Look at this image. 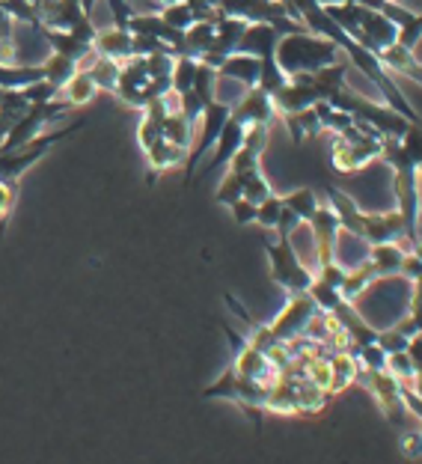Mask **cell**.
Segmentation results:
<instances>
[{"label": "cell", "instance_id": "cell-26", "mask_svg": "<svg viewBox=\"0 0 422 464\" xmlns=\"http://www.w3.org/2000/svg\"><path fill=\"white\" fill-rule=\"evenodd\" d=\"M229 212H232V220H235L238 227H247V224H256V203H250V199H235V203H229Z\"/></svg>", "mask_w": 422, "mask_h": 464}, {"label": "cell", "instance_id": "cell-4", "mask_svg": "<svg viewBox=\"0 0 422 464\" xmlns=\"http://www.w3.org/2000/svg\"><path fill=\"white\" fill-rule=\"evenodd\" d=\"M220 15L241 18L247 24H273L280 34H294V30H307L298 18H292L283 0H215Z\"/></svg>", "mask_w": 422, "mask_h": 464}, {"label": "cell", "instance_id": "cell-30", "mask_svg": "<svg viewBox=\"0 0 422 464\" xmlns=\"http://www.w3.org/2000/svg\"><path fill=\"white\" fill-rule=\"evenodd\" d=\"M414 304H419V307H422V277L414 283Z\"/></svg>", "mask_w": 422, "mask_h": 464}, {"label": "cell", "instance_id": "cell-12", "mask_svg": "<svg viewBox=\"0 0 422 464\" xmlns=\"http://www.w3.org/2000/svg\"><path fill=\"white\" fill-rule=\"evenodd\" d=\"M146 152V161H149V173L152 179L149 182H155L158 173H167V170H176V167H185V158H187V150L185 146H176L170 143L167 137H161V140H155Z\"/></svg>", "mask_w": 422, "mask_h": 464}, {"label": "cell", "instance_id": "cell-19", "mask_svg": "<svg viewBox=\"0 0 422 464\" xmlns=\"http://www.w3.org/2000/svg\"><path fill=\"white\" fill-rule=\"evenodd\" d=\"M197 66H199V60L191 57V54H178L176 57V63H173V78H170V90L176 92V96H182V92H187V90L194 87Z\"/></svg>", "mask_w": 422, "mask_h": 464}, {"label": "cell", "instance_id": "cell-28", "mask_svg": "<svg viewBox=\"0 0 422 464\" xmlns=\"http://www.w3.org/2000/svg\"><path fill=\"white\" fill-rule=\"evenodd\" d=\"M414 227H417V241L422 238V179H419V188H417V220H414Z\"/></svg>", "mask_w": 422, "mask_h": 464}, {"label": "cell", "instance_id": "cell-20", "mask_svg": "<svg viewBox=\"0 0 422 464\" xmlns=\"http://www.w3.org/2000/svg\"><path fill=\"white\" fill-rule=\"evenodd\" d=\"M158 15H161L167 24H170L173 30H178V34H185L187 27L197 24V15L194 9L185 4V0H178V4H170V6H161L158 9Z\"/></svg>", "mask_w": 422, "mask_h": 464}, {"label": "cell", "instance_id": "cell-21", "mask_svg": "<svg viewBox=\"0 0 422 464\" xmlns=\"http://www.w3.org/2000/svg\"><path fill=\"white\" fill-rule=\"evenodd\" d=\"M286 81H289V78H286V72H283V69L277 66V60H273V57H265V60H262L259 83H256V87H259L262 92H268V96H273V92H277Z\"/></svg>", "mask_w": 422, "mask_h": 464}, {"label": "cell", "instance_id": "cell-6", "mask_svg": "<svg viewBox=\"0 0 422 464\" xmlns=\"http://www.w3.org/2000/svg\"><path fill=\"white\" fill-rule=\"evenodd\" d=\"M321 310L315 307V301L310 298L307 292L303 295H289L286 307L280 310V315L268 324L271 336L277 343H286V345H294L298 340H303V334H307L310 322L319 315Z\"/></svg>", "mask_w": 422, "mask_h": 464}, {"label": "cell", "instance_id": "cell-29", "mask_svg": "<svg viewBox=\"0 0 422 464\" xmlns=\"http://www.w3.org/2000/svg\"><path fill=\"white\" fill-rule=\"evenodd\" d=\"M405 78H408V81H414V83H419V87H422V60H417L414 66H410V72H408Z\"/></svg>", "mask_w": 422, "mask_h": 464}, {"label": "cell", "instance_id": "cell-27", "mask_svg": "<svg viewBox=\"0 0 422 464\" xmlns=\"http://www.w3.org/2000/svg\"><path fill=\"white\" fill-rule=\"evenodd\" d=\"M15 36V18L6 13L4 0H0V39H13Z\"/></svg>", "mask_w": 422, "mask_h": 464}, {"label": "cell", "instance_id": "cell-5", "mask_svg": "<svg viewBox=\"0 0 422 464\" xmlns=\"http://www.w3.org/2000/svg\"><path fill=\"white\" fill-rule=\"evenodd\" d=\"M229 116H232V104L220 102V99L211 102L203 111V116H199V122H197L199 134H194V143H191V150H187V158H185V185H194L199 164H203L206 155L215 150L217 137H220V131H224Z\"/></svg>", "mask_w": 422, "mask_h": 464}, {"label": "cell", "instance_id": "cell-23", "mask_svg": "<svg viewBox=\"0 0 422 464\" xmlns=\"http://www.w3.org/2000/svg\"><path fill=\"white\" fill-rule=\"evenodd\" d=\"M15 203H18V185L0 182V238H4L9 218H13V212H15Z\"/></svg>", "mask_w": 422, "mask_h": 464}, {"label": "cell", "instance_id": "cell-8", "mask_svg": "<svg viewBox=\"0 0 422 464\" xmlns=\"http://www.w3.org/2000/svg\"><path fill=\"white\" fill-rule=\"evenodd\" d=\"M245 134H247V125H241L238 120H226L224 125V131H220L217 137V143H215V150H211V158L208 161H203L199 167V176H208V173H217L220 167H226L232 161V155H235L241 150V143H245Z\"/></svg>", "mask_w": 422, "mask_h": 464}, {"label": "cell", "instance_id": "cell-16", "mask_svg": "<svg viewBox=\"0 0 422 464\" xmlns=\"http://www.w3.org/2000/svg\"><path fill=\"white\" fill-rule=\"evenodd\" d=\"M75 72H78V63L62 57V54H54V51H51L48 60L42 63V81H48L51 87H57V90L66 87V81L75 75Z\"/></svg>", "mask_w": 422, "mask_h": 464}, {"label": "cell", "instance_id": "cell-22", "mask_svg": "<svg viewBox=\"0 0 422 464\" xmlns=\"http://www.w3.org/2000/svg\"><path fill=\"white\" fill-rule=\"evenodd\" d=\"M280 215H283V197H277V194H271L268 199H262L256 206V224L262 229H271V232L277 229Z\"/></svg>", "mask_w": 422, "mask_h": 464}, {"label": "cell", "instance_id": "cell-18", "mask_svg": "<svg viewBox=\"0 0 422 464\" xmlns=\"http://www.w3.org/2000/svg\"><path fill=\"white\" fill-rule=\"evenodd\" d=\"M120 69H122V63H113L108 57H96L87 72H90V78L96 81L99 92H113L116 83H120Z\"/></svg>", "mask_w": 422, "mask_h": 464}, {"label": "cell", "instance_id": "cell-25", "mask_svg": "<svg viewBox=\"0 0 422 464\" xmlns=\"http://www.w3.org/2000/svg\"><path fill=\"white\" fill-rule=\"evenodd\" d=\"M398 450H402V456L410 461L422 459V429H402V435H398Z\"/></svg>", "mask_w": 422, "mask_h": 464}, {"label": "cell", "instance_id": "cell-2", "mask_svg": "<svg viewBox=\"0 0 422 464\" xmlns=\"http://www.w3.org/2000/svg\"><path fill=\"white\" fill-rule=\"evenodd\" d=\"M87 129V120H78L66 125V129H54V131H42L39 137H34L30 143L18 146L13 152H0V182H13L18 185L21 176H24L30 167H36L42 158H45L57 143L69 140L72 134H78Z\"/></svg>", "mask_w": 422, "mask_h": 464}, {"label": "cell", "instance_id": "cell-15", "mask_svg": "<svg viewBox=\"0 0 422 464\" xmlns=\"http://www.w3.org/2000/svg\"><path fill=\"white\" fill-rule=\"evenodd\" d=\"M280 120L286 122V129H289L294 143L310 140V137H315V134L321 131V122H319V113H315V108L301 111V113H292V116H280Z\"/></svg>", "mask_w": 422, "mask_h": 464}, {"label": "cell", "instance_id": "cell-14", "mask_svg": "<svg viewBox=\"0 0 422 464\" xmlns=\"http://www.w3.org/2000/svg\"><path fill=\"white\" fill-rule=\"evenodd\" d=\"M96 96H99L96 81L90 78V72H81V69L66 81V87L60 90V99H66L72 108H83V104H90Z\"/></svg>", "mask_w": 422, "mask_h": 464}, {"label": "cell", "instance_id": "cell-3", "mask_svg": "<svg viewBox=\"0 0 422 464\" xmlns=\"http://www.w3.org/2000/svg\"><path fill=\"white\" fill-rule=\"evenodd\" d=\"M268 262H271V280L289 295H303L315 280V271L301 259V253L294 250V241L289 236H277V241L265 245Z\"/></svg>", "mask_w": 422, "mask_h": 464}, {"label": "cell", "instance_id": "cell-1", "mask_svg": "<svg viewBox=\"0 0 422 464\" xmlns=\"http://www.w3.org/2000/svg\"><path fill=\"white\" fill-rule=\"evenodd\" d=\"M273 60L286 72V78H294V75H312V72L333 66V63H340L345 57L331 39L310 34V30H294V34L280 36Z\"/></svg>", "mask_w": 422, "mask_h": 464}, {"label": "cell", "instance_id": "cell-10", "mask_svg": "<svg viewBox=\"0 0 422 464\" xmlns=\"http://www.w3.org/2000/svg\"><path fill=\"white\" fill-rule=\"evenodd\" d=\"M259 69H262V60L253 57V54H241V51H232V54L220 63L217 69V78H226L238 87L253 90L259 83Z\"/></svg>", "mask_w": 422, "mask_h": 464}, {"label": "cell", "instance_id": "cell-17", "mask_svg": "<svg viewBox=\"0 0 422 464\" xmlns=\"http://www.w3.org/2000/svg\"><path fill=\"white\" fill-rule=\"evenodd\" d=\"M283 206L289 208V212H294L298 215L303 224L319 212V206H321V199H319V194L312 191V188H298V191H292V194H286L283 197Z\"/></svg>", "mask_w": 422, "mask_h": 464}, {"label": "cell", "instance_id": "cell-13", "mask_svg": "<svg viewBox=\"0 0 422 464\" xmlns=\"http://www.w3.org/2000/svg\"><path fill=\"white\" fill-rule=\"evenodd\" d=\"M405 253L408 247L396 245V241H389V245H372L369 247V266L375 268L378 277H393V274L402 271Z\"/></svg>", "mask_w": 422, "mask_h": 464}, {"label": "cell", "instance_id": "cell-9", "mask_svg": "<svg viewBox=\"0 0 422 464\" xmlns=\"http://www.w3.org/2000/svg\"><path fill=\"white\" fill-rule=\"evenodd\" d=\"M92 48H96L99 57H108L113 63H125L134 57V36L131 30H122V27H99L96 39H92Z\"/></svg>", "mask_w": 422, "mask_h": 464}, {"label": "cell", "instance_id": "cell-24", "mask_svg": "<svg viewBox=\"0 0 422 464\" xmlns=\"http://www.w3.org/2000/svg\"><path fill=\"white\" fill-rule=\"evenodd\" d=\"M271 194H273V188H271L268 179L262 176V170H256L253 176L245 179V194H241V197L250 199V203H256V206H259L262 199H268Z\"/></svg>", "mask_w": 422, "mask_h": 464}, {"label": "cell", "instance_id": "cell-11", "mask_svg": "<svg viewBox=\"0 0 422 464\" xmlns=\"http://www.w3.org/2000/svg\"><path fill=\"white\" fill-rule=\"evenodd\" d=\"M280 30L273 27V24H247L245 30V36H241L238 42V48L241 54H253V57H259V60H265V57H273V51H277V42H280Z\"/></svg>", "mask_w": 422, "mask_h": 464}, {"label": "cell", "instance_id": "cell-7", "mask_svg": "<svg viewBox=\"0 0 422 464\" xmlns=\"http://www.w3.org/2000/svg\"><path fill=\"white\" fill-rule=\"evenodd\" d=\"M232 120H238L241 125L250 129V125H271L273 120H280V116L268 92L253 87V90H245V96L232 104Z\"/></svg>", "mask_w": 422, "mask_h": 464}]
</instances>
